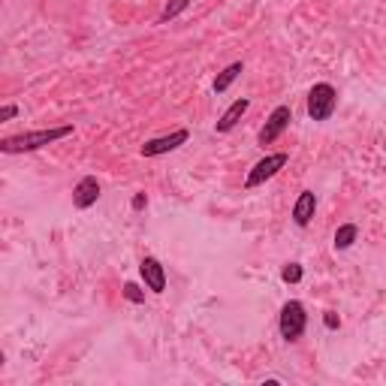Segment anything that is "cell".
<instances>
[{
    "mask_svg": "<svg viewBox=\"0 0 386 386\" xmlns=\"http://www.w3.org/2000/svg\"><path fill=\"white\" fill-rule=\"evenodd\" d=\"M281 338H287V341H296V338L305 332V326H308V314H305V305L302 302H287L281 308Z\"/></svg>",
    "mask_w": 386,
    "mask_h": 386,
    "instance_id": "277c9868",
    "label": "cell"
},
{
    "mask_svg": "<svg viewBox=\"0 0 386 386\" xmlns=\"http://www.w3.org/2000/svg\"><path fill=\"white\" fill-rule=\"evenodd\" d=\"M16 115H18L16 106H4V109H0V121H9V118H16Z\"/></svg>",
    "mask_w": 386,
    "mask_h": 386,
    "instance_id": "e0dca14e",
    "label": "cell"
},
{
    "mask_svg": "<svg viewBox=\"0 0 386 386\" xmlns=\"http://www.w3.org/2000/svg\"><path fill=\"white\" fill-rule=\"evenodd\" d=\"M187 6H190V0H169V4H166V9L160 13V21H157V25H166V21H172L175 16H181V13H185Z\"/></svg>",
    "mask_w": 386,
    "mask_h": 386,
    "instance_id": "4fadbf2b",
    "label": "cell"
},
{
    "mask_svg": "<svg viewBox=\"0 0 386 386\" xmlns=\"http://www.w3.org/2000/svg\"><path fill=\"white\" fill-rule=\"evenodd\" d=\"M124 299H130V302L139 305V302H145V293L136 287V283H124Z\"/></svg>",
    "mask_w": 386,
    "mask_h": 386,
    "instance_id": "9a60e30c",
    "label": "cell"
},
{
    "mask_svg": "<svg viewBox=\"0 0 386 386\" xmlns=\"http://www.w3.org/2000/svg\"><path fill=\"white\" fill-rule=\"evenodd\" d=\"M281 278L287 283H299L302 281V266L299 263H287V266H283V271H281Z\"/></svg>",
    "mask_w": 386,
    "mask_h": 386,
    "instance_id": "5bb4252c",
    "label": "cell"
},
{
    "mask_svg": "<svg viewBox=\"0 0 386 386\" xmlns=\"http://www.w3.org/2000/svg\"><path fill=\"white\" fill-rule=\"evenodd\" d=\"M242 73H245V64H242V61L230 64V66H226V70H223L218 78H214V94H223V90L230 88V85H233V82H235V78L242 76Z\"/></svg>",
    "mask_w": 386,
    "mask_h": 386,
    "instance_id": "8fae6325",
    "label": "cell"
},
{
    "mask_svg": "<svg viewBox=\"0 0 386 386\" xmlns=\"http://www.w3.org/2000/svg\"><path fill=\"white\" fill-rule=\"evenodd\" d=\"M290 121H293V112H290V106H278V109H275V112H271V115H269L266 127L259 130L257 142H259V145H271L275 139H281V133L290 127Z\"/></svg>",
    "mask_w": 386,
    "mask_h": 386,
    "instance_id": "5b68a950",
    "label": "cell"
},
{
    "mask_svg": "<svg viewBox=\"0 0 386 386\" xmlns=\"http://www.w3.org/2000/svg\"><path fill=\"white\" fill-rule=\"evenodd\" d=\"M335 103H338V90H335L332 85H329V82L314 85L311 94H308V115H311V121H326V118H332Z\"/></svg>",
    "mask_w": 386,
    "mask_h": 386,
    "instance_id": "7a4b0ae2",
    "label": "cell"
},
{
    "mask_svg": "<svg viewBox=\"0 0 386 386\" xmlns=\"http://www.w3.org/2000/svg\"><path fill=\"white\" fill-rule=\"evenodd\" d=\"M139 271L145 278V287H148L151 293H163L166 290V271H163V266H160V259H157V257H145L139 263Z\"/></svg>",
    "mask_w": 386,
    "mask_h": 386,
    "instance_id": "52a82bcc",
    "label": "cell"
},
{
    "mask_svg": "<svg viewBox=\"0 0 386 386\" xmlns=\"http://www.w3.org/2000/svg\"><path fill=\"white\" fill-rule=\"evenodd\" d=\"M356 235H359V226H356V223L338 226V233H335V247H338V251H347V247L356 242Z\"/></svg>",
    "mask_w": 386,
    "mask_h": 386,
    "instance_id": "7c38bea8",
    "label": "cell"
},
{
    "mask_svg": "<svg viewBox=\"0 0 386 386\" xmlns=\"http://www.w3.org/2000/svg\"><path fill=\"white\" fill-rule=\"evenodd\" d=\"M287 160H290V154L287 151H278V154H266L263 160H259L251 172H247V178H245V187L251 190V187H259V185H266L269 178H275L283 166H287Z\"/></svg>",
    "mask_w": 386,
    "mask_h": 386,
    "instance_id": "3957f363",
    "label": "cell"
},
{
    "mask_svg": "<svg viewBox=\"0 0 386 386\" xmlns=\"http://www.w3.org/2000/svg\"><path fill=\"white\" fill-rule=\"evenodd\" d=\"M323 323H326V329H338V326H341V317H338V314H332V311H326Z\"/></svg>",
    "mask_w": 386,
    "mask_h": 386,
    "instance_id": "2e32d148",
    "label": "cell"
},
{
    "mask_svg": "<svg viewBox=\"0 0 386 386\" xmlns=\"http://www.w3.org/2000/svg\"><path fill=\"white\" fill-rule=\"evenodd\" d=\"M314 211H317L314 190H302L299 199H296V206H293V221H296V226H308L311 218H314Z\"/></svg>",
    "mask_w": 386,
    "mask_h": 386,
    "instance_id": "9c48e42d",
    "label": "cell"
},
{
    "mask_svg": "<svg viewBox=\"0 0 386 386\" xmlns=\"http://www.w3.org/2000/svg\"><path fill=\"white\" fill-rule=\"evenodd\" d=\"M73 136V124H64V127H49V130H30V133H18V136H6L0 139V151L4 154H21V151H37L45 145L66 139Z\"/></svg>",
    "mask_w": 386,
    "mask_h": 386,
    "instance_id": "6da1fadb",
    "label": "cell"
},
{
    "mask_svg": "<svg viewBox=\"0 0 386 386\" xmlns=\"http://www.w3.org/2000/svg\"><path fill=\"white\" fill-rule=\"evenodd\" d=\"M187 142V130H172L166 136H157V139H148L142 145V157H157V154H169L175 151L178 145Z\"/></svg>",
    "mask_w": 386,
    "mask_h": 386,
    "instance_id": "8992f818",
    "label": "cell"
},
{
    "mask_svg": "<svg viewBox=\"0 0 386 386\" xmlns=\"http://www.w3.org/2000/svg\"><path fill=\"white\" fill-rule=\"evenodd\" d=\"M145 206H148V197H145V193H136V197H133V209L139 211V209H145Z\"/></svg>",
    "mask_w": 386,
    "mask_h": 386,
    "instance_id": "ac0fdd59",
    "label": "cell"
},
{
    "mask_svg": "<svg viewBox=\"0 0 386 386\" xmlns=\"http://www.w3.org/2000/svg\"><path fill=\"white\" fill-rule=\"evenodd\" d=\"M100 199V181L94 175H85L78 185L73 187V206L76 209H90Z\"/></svg>",
    "mask_w": 386,
    "mask_h": 386,
    "instance_id": "ba28073f",
    "label": "cell"
},
{
    "mask_svg": "<svg viewBox=\"0 0 386 386\" xmlns=\"http://www.w3.org/2000/svg\"><path fill=\"white\" fill-rule=\"evenodd\" d=\"M247 109H251V100H247V97H238L235 103L221 115V121L214 124V130H218V133H230V130L235 127V124H238V118H242Z\"/></svg>",
    "mask_w": 386,
    "mask_h": 386,
    "instance_id": "30bf717a",
    "label": "cell"
}]
</instances>
